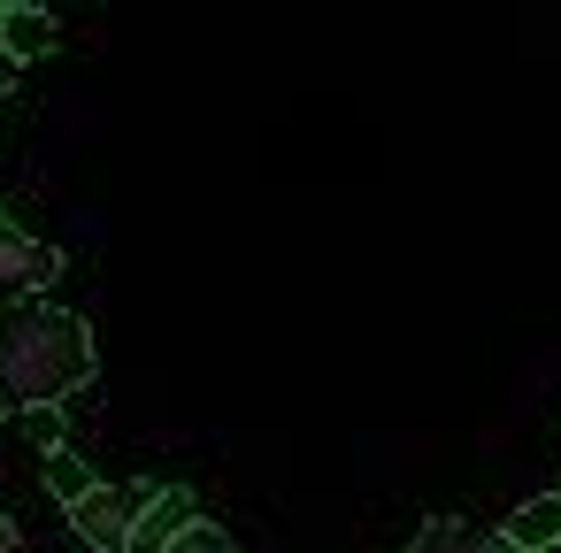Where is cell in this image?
I'll return each mask as SVG.
<instances>
[{
    "label": "cell",
    "mask_w": 561,
    "mask_h": 553,
    "mask_svg": "<svg viewBox=\"0 0 561 553\" xmlns=\"http://www.w3.org/2000/svg\"><path fill=\"white\" fill-rule=\"evenodd\" d=\"M147 499H154V484H93V492L70 507V522H78V538H85L93 553H124Z\"/></svg>",
    "instance_id": "7a4b0ae2"
},
{
    "label": "cell",
    "mask_w": 561,
    "mask_h": 553,
    "mask_svg": "<svg viewBox=\"0 0 561 553\" xmlns=\"http://www.w3.org/2000/svg\"><path fill=\"white\" fill-rule=\"evenodd\" d=\"M93 377V331L55 300H0V415L62 407Z\"/></svg>",
    "instance_id": "6da1fadb"
},
{
    "label": "cell",
    "mask_w": 561,
    "mask_h": 553,
    "mask_svg": "<svg viewBox=\"0 0 561 553\" xmlns=\"http://www.w3.org/2000/svg\"><path fill=\"white\" fill-rule=\"evenodd\" d=\"M162 553H239V545H231V538H224L216 522H185V530H178V538H170Z\"/></svg>",
    "instance_id": "9c48e42d"
},
{
    "label": "cell",
    "mask_w": 561,
    "mask_h": 553,
    "mask_svg": "<svg viewBox=\"0 0 561 553\" xmlns=\"http://www.w3.org/2000/svg\"><path fill=\"white\" fill-rule=\"evenodd\" d=\"M538 553H561V538H553V545H538Z\"/></svg>",
    "instance_id": "5bb4252c"
},
{
    "label": "cell",
    "mask_w": 561,
    "mask_h": 553,
    "mask_svg": "<svg viewBox=\"0 0 561 553\" xmlns=\"http://www.w3.org/2000/svg\"><path fill=\"white\" fill-rule=\"evenodd\" d=\"M0 93H16V62L9 55H0Z\"/></svg>",
    "instance_id": "7c38bea8"
},
{
    "label": "cell",
    "mask_w": 561,
    "mask_h": 553,
    "mask_svg": "<svg viewBox=\"0 0 561 553\" xmlns=\"http://www.w3.org/2000/svg\"><path fill=\"white\" fill-rule=\"evenodd\" d=\"M55 39H62V32H55L47 9H9V16H0V55H9L16 70L39 62V55H55Z\"/></svg>",
    "instance_id": "8992f818"
},
{
    "label": "cell",
    "mask_w": 561,
    "mask_h": 553,
    "mask_svg": "<svg viewBox=\"0 0 561 553\" xmlns=\"http://www.w3.org/2000/svg\"><path fill=\"white\" fill-rule=\"evenodd\" d=\"M0 553H24V530H16V515H0Z\"/></svg>",
    "instance_id": "8fae6325"
},
{
    "label": "cell",
    "mask_w": 561,
    "mask_h": 553,
    "mask_svg": "<svg viewBox=\"0 0 561 553\" xmlns=\"http://www.w3.org/2000/svg\"><path fill=\"white\" fill-rule=\"evenodd\" d=\"M185 522H201V499H193L185 484H154V499L139 507V522H131V545H124V553H162Z\"/></svg>",
    "instance_id": "277c9868"
},
{
    "label": "cell",
    "mask_w": 561,
    "mask_h": 553,
    "mask_svg": "<svg viewBox=\"0 0 561 553\" xmlns=\"http://www.w3.org/2000/svg\"><path fill=\"white\" fill-rule=\"evenodd\" d=\"M0 16H9V9H0Z\"/></svg>",
    "instance_id": "9a60e30c"
},
{
    "label": "cell",
    "mask_w": 561,
    "mask_h": 553,
    "mask_svg": "<svg viewBox=\"0 0 561 553\" xmlns=\"http://www.w3.org/2000/svg\"><path fill=\"white\" fill-rule=\"evenodd\" d=\"M55 277H62V254H55L47 239L0 223V300H24V292H39V285H55Z\"/></svg>",
    "instance_id": "3957f363"
},
{
    "label": "cell",
    "mask_w": 561,
    "mask_h": 553,
    "mask_svg": "<svg viewBox=\"0 0 561 553\" xmlns=\"http://www.w3.org/2000/svg\"><path fill=\"white\" fill-rule=\"evenodd\" d=\"M0 9H47V0H0Z\"/></svg>",
    "instance_id": "4fadbf2b"
},
{
    "label": "cell",
    "mask_w": 561,
    "mask_h": 553,
    "mask_svg": "<svg viewBox=\"0 0 561 553\" xmlns=\"http://www.w3.org/2000/svg\"><path fill=\"white\" fill-rule=\"evenodd\" d=\"M24 430H32V446H39V453L70 446V438H62V407H24Z\"/></svg>",
    "instance_id": "30bf717a"
},
{
    "label": "cell",
    "mask_w": 561,
    "mask_h": 553,
    "mask_svg": "<svg viewBox=\"0 0 561 553\" xmlns=\"http://www.w3.org/2000/svg\"><path fill=\"white\" fill-rule=\"evenodd\" d=\"M47 492H55L62 507H78V499L93 492V469L78 461V446H55V453H47Z\"/></svg>",
    "instance_id": "ba28073f"
},
{
    "label": "cell",
    "mask_w": 561,
    "mask_h": 553,
    "mask_svg": "<svg viewBox=\"0 0 561 553\" xmlns=\"http://www.w3.org/2000/svg\"><path fill=\"white\" fill-rule=\"evenodd\" d=\"M408 553H523V545H507L500 530H477L461 515H438V522H423V538Z\"/></svg>",
    "instance_id": "5b68a950"
},
{
    "label": "cell",
    "mask_w": 561,
    "mask_h": 553,
    "mask_svg": "<svg viewBox=\"0 0 561 553\" xmlns=\"http://www.w3.org/2000/svg\"><path fill=\"white\" fill-rule=\"evenodd\" d=\"M500 538H507V545H523V553L553 545V538H561V492H546V499H523V507H515V522H507Z\"/></svg>",
    "instance_id": "52a82bcc"
}]
</instances>
